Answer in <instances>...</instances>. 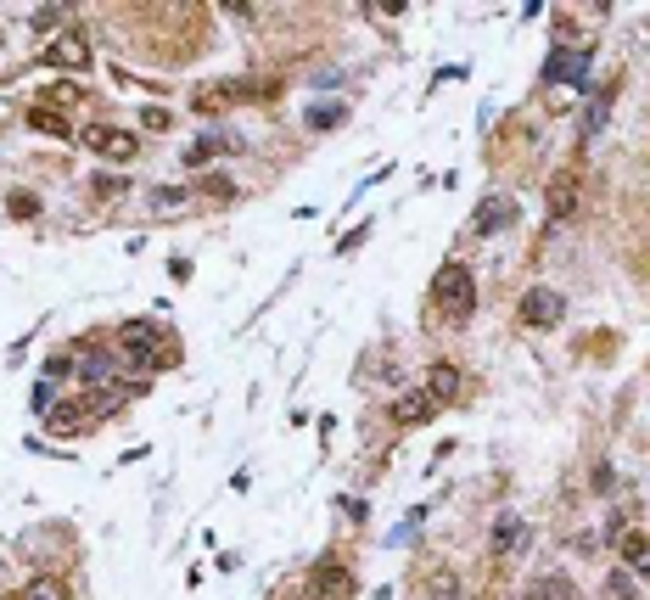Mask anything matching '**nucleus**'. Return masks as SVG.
Returning a JSON list of instances; mask_svg holds the SVG:
<instances>
[{"label": "nucleus", "instance_id": "15", "mask_svg": "<svg viewBox=\"0 0 650 600\" xmlns=\"http://www.w3.org/2000/svg\"><path fill=\"white\" fill-rule=\"evenodd\" d=\"M605 113H612V90H600V101L589 113H583V140H595L600 135V123H605Z\"/></svg>", "mask_w": 650, "mask_h": 600}, {"label": "nucleus", "instance_id": "22", "mask_svg": "<svg viewBox=\"0 0 650 600\" xmlns=\"http://www.w3.org/2000/svg\"><path fill=\"white\" fill-rule=\"evenodd\" d=\"M123 185H130V180H118V174H96V197H107V202H113V197L123 191Z\"/></svg>", "mask_w": 650, "mask_h": 600}, {"label": "nucleus", "instance_id": "2", "mask_svg": "<svg viewBox=\"0 0 650 600\" xmlns=\"http://www.w3.org/2000/svg\"><path fill=\"white\" fill-rule=\"evenodd\" d=\"M516 315H521V325H555L561 315H566V298L561 292H550V286H533V292L528 298H521V308H516Z\"/></svg>", "mask_w": 650, "mask_h": 600}, {"label": "nucleus", "instance_id": "8", "mask_svg": "<svg viewBox=\"0 0 650 600\" xmlns=\"http://www.w3.org/2000/svg\"><path fill=\"white\" fill-rule=\"evenodd\" d=\"M583 73H589V51H572V46L544 62V79H550V85H561V79H583Z\"/></svg>", "mask_w": 650, "mask_h": 600}, {"label": "nucleus", "instance_id": "26", "mask_svg": "<svg viewBox=\"0 0 650 600\" xmlns=\"http://www.w3.org/2000/svg\"><path fill=\"white\" fill-rule=\"evenodd\" d=\"M0 578H6V567H0Z\"/></svg>", "mask_w": 650, "mask_h": 600}, {"label": "nucleus", "instance_id": "13", "mask_svg": "<svg viewBox=\"0 0 650 600\" xmlns=\"http://www.w3.org/2000/svg\"><path fill=\"white\" fill-rule=\"evenodd\" d=\"M29 123H34V130H39V135H56V140H62V135H68V118H62L56 107H34V113H29Z\"/></svg>", "mask_w": 650, "mask_h": 600}, {"label": "nucleus", "instance_id": "23", "mask_svg": "<svg viewBox=\"0 0 650 600\" xmlns=\"http://www.w3.org/2000/svg\"><path fill=\"white\" fill-rule=\"evenodd\" d=\"M202 191H207V197H230V191H236V185H230L224 174H207V180H202Z\"/></svg>", "mask_w": 650, "mask_h": 600}, {"label": "nucleus", "instance_id": "21", "mask_svg": "<svg viewBox=\"0 0 650 600\" xmlns=\"http://www.w3.org/2000/svg\"><path fill=\"white\" fill-rule=\"evenodd\" d=\"M308 123L314 130H331V123H342V107H308Z\"/></svg>", "mask_w": 650, "mask_h": 600}, {"label": "nucleus", "instance_id": "3", "mask_svg": "<svg viewBox=\"0 0 650 600\" xmlns=\"http://www.w3.org/2000/svg\"><path fill=\"white\" fill-rule=\"evenodd\" d=\"M46 62H51V68H73V73H85V68H90V39L79 34V29L56 34L51 46H46Z\"/></svg>", "mask_w": 650, "mask_h": 600}, {"label": "nucleus", "instance_id": "17", "mask_svg": "<svg viewBox=\"0 0 650 600\" xmlns=\"http://www.w3.org/2000/svg\"><path fill=\"white\" fill-rule=\"evenodd\" d=\"M79 376H85V382H107L113 376V359L107 354H90L85 365H79Z\"/></svg>", "mask_w": 650, "mask_h": 600}, {"label": "nucleus", "instance_id": "16", "mask_svg": "<svg viewBox=\"0 0 650 600\" xmlns=\"http://www.w3.org/2000/svg\"><path fill=\"white\" fill-rule=\"evenodd\" d=\"M17 600H68V595H62L56 578H34V584H29L23 595H17Z\"/></svg>", "mask_w": 650, "mask_h": 600}, {"label": "nucleus", "instance_id": "19", "mask_svg": "<svg viewBox=\"0 0 650 600\" xmlns=\"http://www.w3.org/2000/svg\"><path fill=\"white\" fill-rule=\"evenodd\" d=\"M645 550H650L645 533H622V555H628V562H645Z\"/></svg>", "mask_w": 650, "mask_h": 600}, {"label": "nucleus", "instance_id": "24", "mask_svg": "<svg viewBox=\"0 0 650 600\" xmlns=\"http://www.w3.org/2000/svg\"><path fill=\"white\" fill-rule=\"evenodd\" d=\"M46 376H73V359L68 354H51L46 359Z\"/></svg>", "mask_w": 650, "mask_h": 600}, {"label": "nucleus", "instance_id": "4", "mask_svg": "<svg viewBox=\"0 0 650 600\" xmlns=\"http://www.w3.org/2000/svg\"><path fill=\"white\" fill-rule=\"evenodd\" d=\"M85 147H90L96 157H113V163H135V152H140V140H135L130 130H113V123H107V130H101V123H96Z\"/></svg>", "mask_w": 650, "mask_h": 600}, {"label": "nucleus", "instance_id": "14", "mask_svg": "<svg viewBox=\"0 0 650 600\" xmlns=\"http://www.w3.org/2000/svg\"><path fill=\"white\" fill-rule=\"evenodd\" d=\"M516 539H521V522H516V516H499V522H494V550H499V555H511Z\"/></svg>", "mask_w": 650, "mask_h": 600}, {"label": "nucleus", "instance_id": "9", "mask_svg": "<svg viewBox=\"0 0 650 600\" xmlns=\"http://www.w3.org/2000/svg\"><path fill=\"white\" fill-rule=\"evenodd\" d=\"M146 208H152V214H180V208H191V185H152V191H146Z\"/></svg>", "mask_w": 650, "mask_h": 600}, {"label": "nucleus", "instance_id": "5", "mask_svg": "<svg viewBox=\"0 0 650 600\" xmlns=\"http://www.w3.org/2000/svg\"><path fill=\"white\" fill-rule=\"evenodd\" d=\"M578 197H583L578 169H561V174L550 180V191H544V208H550V219H572V214H578Z\"/></svg>", "mask_w": 650, "mask_h": 600}, {"label": "nucleus", "instance_id": "11", "mask_svg": "<svg viewBox=\"0 0 650 600\" xmlns=\"http://www.w3.org/2000/svg\"><path fill=\"white\" fill-rule=\"evenodd\" d=\"M426 393H432L437 404H449L454 393H460V370H454V365H443V359H437V365H432V387H426Z\"/></svg>", "mask_w": 650, "mask_h": 600}, {"label": "nucleus", "instance_id": "12", "mask_svg": "<svg viewBox=\"0 0 650 600\" xmlns=\"http://www.w3.org/2000/svg\"><path fill=\"white\" fill-rule=\"evenodd\" d=\"M219 152H236V140L207 135V140H197V147H185V163H191V169H202V163H207V157H219Z\"/></svg>", "mask_w": 650, "mask_h": 600}, {"label": "nucleus", "instance_id": "20", "mask_svg": "<svg viewBox=\"0 0 650 600\" xmlns=\"http://www.w3.org/2000/svg\"><path fill=\"white\" fill-rule=\"evenodd\" d=\"M320 584H331V595H337V600H342V595L353 589V578H348V572H337V567H331V572L320 567Z\"/></svg>", "mask_w": 650, "mask_h": 600}, {"label": "nucleus", "instance_id": "25", "mask_svg": "<svg viewBox=\"0 0 650 600\" xmlns=\"http://www.w3.org/2000/svg\"><path fill=\"white\" fill-rule=\"evenodd\" d=\"M146 130H169V107H146Z\"/></svg>", "mask_w": 650, "mask_h": 600}, {"label": "nucleus", "instance_id": "6", "mask_svg": "<svg viewBox=\"0 0 650 600\" xmlns=\"http://www.w3.org/2000/svg\"><path fill=\"white\" fill-rule=\"evenodd\" d=\"M511 219H516V202H511V197H482L477 214H471V231H477V236H499Z\"/></svg>", "mask_w": 650, "mask_h": 600}, {"label": "nucleus", "instance_id": "10", "mask_svg": "<svg viewBox=\"0 0 650 600\" xmlns=\"http://www.w3.org/2000/svg\"><path fill=\"white\" fill-rule=\"evenodd\" d=\"M521 600H572V584L555 578V572H544V578H533V584H528V595H521Z\"/></svg>", "mask_w": 650, "mask_h": 600}, {"label": "nucleus", "instance_id": "18", "mask_svg": "<svg viewBox=\"0 0 650 600\" xmlns=\"http://www.w3.org/2000/svg\"><path fill=\"white\" fill-rule=\"evenodd\" d=\"M605 595H612V600H634V572H612V578H605Z\"/></svg>", "mask_w": 650, "mask_h": 600}, {"label": "nucleus", "instance_id": "7", "mask_svg": "<svg viewBox=\"0 0 650 600\" xmlns=\"http://www.w3.org/2000/svg\"><path fill=\"white\" fill-rule=\"evenodd\" d=\"M432 416H437V399H432L426 387H415V393H404V399L393 404V421H398V427H421V421H432Z\"/></svg>", "mask_w": 650, "mask_h": 600}, {"label": "nucleus", "instance_id": "1", "mask_svg": "<svg viewBox=\"0 0 650 600\" xmlns=\"http://www.w3.org/2000/svg\"><path fill=\"white\" fill-rule=\"evenodd\" d=\"M432 303H437V315H443V320H466L471 315V308H477V281H471L466 264H443V270H437Z\"/></svg>", "mask_w": 650, "mask_h": 600}]
</instances>
